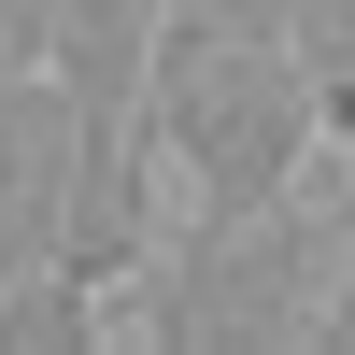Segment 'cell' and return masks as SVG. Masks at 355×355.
<instances>
[{"mask_svg":"<svg viewBox=\"0 0 355 355\" xmlns=\"http://www.w3.org/2000/svg\"><path fill=\"white\" fill-rule=\"evenodd\" d=\"M128 327L142 341H355V157L299 171L284 199L242 214H185L157 256L128 270Z\"/></svg>","mask_w":355,"mask_h":355,"instance_id":"obj_1","label":"cell"},{"mask_svg":"<svg viewBox=\"0 0 355 355\" xmlns=\"http://www.w3.org/2000/svg\"><path fill=\"white\" fill-rule=\"evenodd\" d=\"M142 128H157V171L185 185V214H242V199H284L299 171H327V114H313L299 43L199 15V0H171L157 57H142Z\"/></svg>","mask_w":355,"mask_h":355,"instance_id":"obj_2","label":"cell"},{"mask_svg":"<svg viewBox=\"0 0 355 355\" xmlns=\"http://www.w3.org/2000/svg\"><path fill=\"white\" fill-rule=\"evenodd\" d=\"M85 157H100V100H85L71 71H0V270L71 256Z\"/></svg>","mask_w":355,"mask_h":355,"instance_id":"obj_3","label":"cell"},{"mask_svg":"<svg viewBox=\"0 0 355 355\" xmlns=\"http://www.w3.org/2000/svg\"><path fill=\"white\" fill-rule=\"evenodd\" d=\"M128 327V299H114L100 270H71V256H43V270H0V355H85Z\"/></svg>","mask_w":355,"mask_h":355,"instance_id":"obj_4","label":"cell"},{"mask_svg":"<svg viewBox=\"0 0 355 355\" xmlns=\"http://www.w3.org/2000/svg\"><path fill=\"white\" fill-rule=\"evenodd\" d=\"M0 71H57V0H0Z\"/></svg>","mask_w":355,"mask_h":355,"instance_id":"obj_5","label":"cell"}]
</instances>
